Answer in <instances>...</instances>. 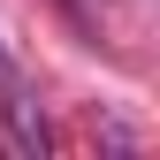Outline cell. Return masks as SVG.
Wrapping results in <instances>:
<instances>
[{
	"mask_svg": "<svg viewBox=\"0 0 160 160\" xmlns=\"http://www.w3.org/2000/svg\"><path fill=\"white\" fill-rule=\"evenodd\" d=\"M0 114H8V145L15 152H46V114H38V92H31V76L15 69L8 38H0Z\"/></svg>",
	"mask_w": 160,
	"mask_h": 160,
	"instance_id": "6da1fadb",
	"label": "cell"
}]
</instances>
